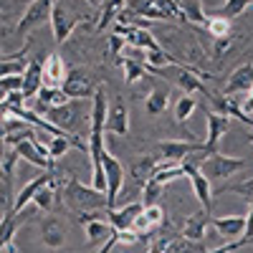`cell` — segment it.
I'll return each mask as SVG.
<instances>
[{
  "label": "cell",
  "mask_w": 253,
  "mask_h": 253,
  "mask_svg": "<svg viewBox=\"0 0 253 253\" xmlns=\"http://www.w3.org/2000/svg\"><path fill=\"white\" fill-rule=\"evenodd\" d=\"M61 200L76 218L86 213H99V210H109L107 193H101L96 187H86L76 175L61 177Z\"/></svg>",
  "instance_id": "1"
},
{
  "label": "cell",
  "mask_w": 253,
  "mask_h": 253,
  "mask_svg": "<svg viewBox=\"0 0 253 253\" xmlns=\"http://www.w3.org/2000/svg\"><path fill=\"white\" fill-rule=\"evenodd\" d=\"M243 167H246L243 157H230V155H223V152H213V155L205 157L200 172L208 180H223V177H230V175L241 172Z\"/></svg>",
  "instance_id": "2"
},
{
  "label": "cell",
  "mask_w": 253,
  "mask_h": 253,
  "mask_svg": "<svg viewBox=\"0 0 253 253\" xmlns=\"http://www.w3.org/2000/svg\"><path fill=\"white\" fill-rule=\"evenodd\" d=\"M58 0H33V3L26 8V13L20 15V20L15 23V36H23V33H31L33 28L43 26L46 20H51V13H53V5Z\"/></svg>",
  "instance_id": "3"
},
{
  "label": "cell",
  "mask_w": 253,
  "mask_h": 253,
  "mask_svg": "<svg viewBox=\"0 0 253 253\" xmlns=\"http://www.w3.org/2000/svg\"><path fill=\"white\" fill-rule=\"evenodd\" d=\"M195 152H208V144L205 142H190V139H167V142L157 144V157H162L165 162H175V165H180L182 160H187Z\"/></svg>",
  "instance_id": "4"
},
{
  "label": "cell",
  "mask_w": 253,
  "mask_h": 253,
  "mask_svg": "<svg viewBox=\"0 0 253 253\" xmlns=\"http://www.w3.org/2000/svg\"><path fill=\"white\" fill-rule=\"evenodd\" d=\"M61 89L69 94V99H86V96H94L99 86H96V76L91 71L74 66V69H69V76Z\"/></svg>",
  "instance_id": "5"
},
{
  "label": "cell",
  "mask_w": 253,
  "mask_h": 253,
  "mask_svg": "<svg viewBox=\"0 0 253 253\" xmlns=\"http://www.w3.org/2000/svg\"><path fill=\"white\" fill-rule=\"evenodd\" d=\"M84 23V15L81 13H71L63 3H56L53 5V13H51V28H53V41L58 46H63L69 41V36L74 33V28Z\"/></svg>",
  "instance_id": "6"
},
{
  "label": "cell",
  "mask_w": 253,
  "mask_h": 253,
  "mask_svg": "<svg viewBox=\"0 0 253 253\" xmlns=\"http://www.w3.org/2000/svg\"><path fill=\"white\" fill-rule=\"evenodd\" d=\"M104 162V172H107V200H109V210L117 208V198L124 190V167L122 162L112 155V152H104L101 157Z\"/></svg>",
  "instance_id": "7"
},
{
  "label": "cell",
  "mask_w": 253,
  "mask_h": 253,
  "mask_svg": "<svg viewBox=\"0 0 253 253\" xmlns=\"http://www.w3.org/2000/svg\"><path fill=\"white\" fill-rule=\"evenodd\" d=\"M157 160H160L157 155H142V157H137V160L129 165V177H132L129 193H142V190L147 187V182L152 180L157 165H160Z\"/></svg>",
  "instance_id": "8"
},
{
  "label": "cell",
  "mask_w": 253,
  "mask_h": 253,
  "mask_svg": "<svg viewBox=\"0 0 253 253\" xmlns=\"http://www.w3.org/2000/svg\"><path fill=\"white\" fill-rule=\"evenodd\" d=\"M46 119L56 126V129H61L63 134H74V129L81 124V109L76 107V104L69 101V104H63V107L48 109Z\"/></svg>",
  "instance_id": "9"
},
{
  "label": "cell",
  "mask_w": 253,
  "mask_h": 253,
  "mask_svg": "<svg viewBox=\"0 0 253 253\" xmlns=\"http://www.w3.org/2000/svg\"><path fill=\"white\" fill-rule=\"evenodd\" d=\"M144 210V203L142 200H134V203H126V205H122V208H114V210H107V220L112 223V228L114 230H132L134 228V220L139 218V213Z\"/></svg>",
  "instance_id": "10"
},
{
  "label": "cell",
  "mask_w": 253,
  "mask_h": 253,
  "mask_svg": "<svg viewBox=\"0 0 253 253\" xmlns=\"http://www.w3.org/2000/svg\"><path fill=\"white\" fill-rule=\"evenodd\" d=\"M56 177V170H46V172H41L38 177H33L31 182H26L23 185V190L15 195V208H13V215H18L20 210H23L28 203H33L36 200V195L41 193V187H46L51 180Z\"/></svg>",
  "instance_id": "11"
},
{
  "label": "cell",
  "mask_w": 253,
  "mask_h": 253,
  "mask_svg": "<svg viewBox=\"0 0 253 253\" xmlns=\"http://www.w3.org/2000/svg\"><path fill=\"white\" fill-rule=\"evenodd\" d=\"M205 126H208L205 144H208V152L213 155V152H218V142H220V137L230 129V117H228V114H220V112H208V117H205Z\"/></svg>",
  "instance_id": "12"
},
{
  "label": "cell",
  "mask_w": 253,
  "mask_h": 253,
  "mask_svg": "<svg viewBox=\"0 0 253 253\" xmlns=\"http://www.w3.org/2000/svg\"><path fill=\"white\" fill-rule=\"evenodd\" d=\"M185 175L190 177V182H193V190H195V198L200 200L203 210L205 213H210L213 210V190H210V180L200 172V167H190V165H182Z\"/></svg>",
  "instance_id": "13"
},
{
  "label": "cell",
  "mask_w": 253,
  "mask_h": 253,
  "mask_svg": "<svg viewBox=\"0 0 253 253\" xmlns=\"http://www.w3.org/2000/svg\"><path fill=\"white\" fill-rule=\"evenodd\" d=\"M43 66H46V56H33L28 61V71L23 74V96H38V91L43 89Z\"/></svg>",
  "instance_id": "14"
},
{
  "label": "cell",
  "mask_w": 253,
  "mask_h": 253,
  "mask_svg": "<svg viewBox=\"0 0 253 253\" xmlns=\"http://www.w3.org/2000/svg\"><path fill=\"white\" fill-rule=\"evenodd\" d=\"M251 89H253V58L230 74L223 94H225V96H236V94H248Z\"/></svg>",
  "instance_id": "15"
},
{
  "label": "cell",
  "mask_w": 253,
  "mask_h": 253,
  "mask_svg": "<svg viewBox=\"0 0 253 253\" xmlns=\"http://www.w3.org/2000/svg\"><path fill=\"white\" fill-rule=\"evenodd\" d=\"M213 228L223 238H243L248 230V215H220L213 218Z\"/></svg>",
  "instance_id": "16"
},
{
  "label": "cell",
  "mask_w": 253,
  "mask_h": 253,
  "mask_svg": "<svg viewBox=\"0 0 253 253\" xmlns=\"http://www.w3.org/2000/svg\"><path fill=\"white\" fill-rule=\"evenodd\" d=\"M41 241H43L46 248H61L66 243V225L61 223V218L56 215L43 218V223H41Z\"/></svg>",
  "instance_id": "17"
},
{
  "label": "cell",
  "mask_w": 253,
  "mask_h": 253,
  "mask_svg": "<svg viewBox=\"0 0 253 253\" xmlns=\"http://www.w3.org/2000/svg\"><path fill=\"white\" fill-rule=\"evenodd\" d=\"M107 132L117 134V137H126L129 134V109L124 101H114L109 107V119H107Z\"/></svg>",
  "instance_id": "18"
},
{
  "label": "cell",
  "mask_w": 253,
  "mask_h": 253,
  "mask_svg": "<svg viewBox=\"0 0 253 253\" xmlns=\"http://www.w3.org/2000/svg\"><path fill=\"white\" fill-rule=\"evenodd\" d=\"M69 71H66V63H63V58L58 53H51L46 58V66H43V86H56L61 89L63 81H66Z\"/></svg>",
  "instance_id": "19"
},
{
  "label": "cell",
  "mask_w": 253,
  "mask_h": 253,
  "mask_svg": "<svg viewBox=\"0 0 253 253\" xmlns=\"http://www.w3.org/2000/svg\"><path fill=\"white\" fill-rule=\"evenodd\" d=\"M69 94L63 89H56V86H43L38 91V99H36V112H48V109H56V107H63L69 104Z\"/></svg>",
  "instance_id": "20"
},
{
  "label": "cell",
  "mask_w": 253,
  "mask_h": 253,
  "mask_svg": "<svg viewBox=\"0 0 253 253\" xmlns=\"http://www.w3.org/2000/svg\"><path fill=\"white\" fill-rule=\"evenodd\" d=\"M208 223H213L210 213H205V210H198V213H193V215L185 220L182 236L190 238V241H203V238H205V230H208Z\"/></svg>",
  "instance_id": "21"
},
{
  "label": "cell",
  "mask_w": 253,
  "mask_h": 253,
  "mask_svg": "<svg viewBox=\"0 0 253 253\" xmlns=\"http://www.w3.org/2000/svg\"><path fill=\"white\" fill-rule=\"evenodd\" d=\"M26 53H28V43L20 51H15V53H5L3 63H0V76H23L28 71Z\"/></svg>",
  "instance_id": "22"
},
{
  "label": "cell",
  "mask_w": 253,
  "mask_h": 253,
  "mask_svg": "<svg viewBox=\"0 0 253 253\" xmlns=\"http://www.w3.org/2000/svg\"><path fill=\"white\" fill-rule=\"evenodd\" d=\"M177 5L187 26H208V10L203 8L200 0H177Z\"/></svg>",
  "instance_id": "23"
},
{
  "label": "cell",
  "mask_w": 253,
  "mask_h": 253,
  "mask_svg": "<svg viewBox=\"0 0 253 253\" xmlns=\"http://www.w3.org/2000/svg\"><path fill=\"white\" fill-rule=\"evenodd\" d=\"M58 198H61V177L56 175L46 187H41V193L36 195V208L38 210H53V205L58 203Z\"/></svg>",
  "instance_id": "24"
},
{
  "label": "cell",
  "mask_w": 253,
  "mask_h": 253,
  "mask_svg": "<svg viewBox=\"0 0 253 253\" xmlns=\"http://www.w3.org/2000/svg\"><path fill=\"white\" fill-rule=\"evenodd\" d=\"M253 5V0H225L223 5L213 8V10H208L210 18H225V20H233L238 15H243V10Z\"/></svg>",
  "instance_id": "25"
},
{
  "label": "cell",
  "mask_w": 253,
  "mask_h": 253,
  "mask_svg": "<svg viewBox=\"0 0 253 253\" xmlns=\"http://www.w3.org/2000/svg\"><path fill=\"white\" fill-rule=\"evenodd\" d=\"M167 104H170V94H167V89L162 86H155L150 91V96H147V104H144V109L150 117H160L167 112Z\"/></svg>",
  "instance_id": "26"
},
{
  "label": "cell",
  "mask_w": 253,
  "mask_h": 253,
  "mask_svg": "<svg viewBox=\"0 0 253 253\" xmlns=\"http://www.w3.org/2000/svg\"><path fill=\"white\" fill-rule=\"evenodd\" d=\"M84 233H86V238L91 243H107L112 236H114V228L109 220H89L86 225H84Z\"/></svg>",
  "instance_id": "27"
},
{
  "label": "cell",
  "mask_w": 253,
  "mask_h": 253,
  "mask_svg": "<svg viewBox=\"0 0 253 253\" xmlns=\"http://www.w3.org/2000/svg\"><path fill=\"white\" fill-rule=\"evenodd\" d=\"M126 8V0H104L101 3V13H99V23L96 31H104L114 18H119V13Z\"/></svg>",
  "instance_id": "28"
},
{
  "label": "cell",
  "mask_w": 253,
  "mask_h": 253,
  "mask_svg": "<svg viewBox=\"0 0 253 253\" xmlns=\"http://www.w3.org/2000/svg\"><path fill=\"white\" fill-rule=\"evenodd\" d=\"M117 63H122L124 81H126V84H137V81H142L147 74H150L147 63H142V61H137V58H119Z\"/></svg>",
  "instance_id": "29"
},
{
  "label": "cell",
  "mask_w": 253,
  "mask_h": 253,
  "mask_svg": "<svg viewBox=\"0 0 253 253\" xmlns=\"http://www.w3.org/2000/svg\"><path fill=\"white\" fill-rule=\"evenodd\" d=\"M185 175V170H182V165H175V162H162V165H157V170H155V175H152V182H157V185H170L172 180H177V177H182Z\"/></svg>",
  "instance_id": "30"
},
{
  "label": "cell",
  "mask_w": 253,
  "mask_h": 253,
  "mask_svg": "<svg viewBox=\"0 0 253 253\" xmlns=\"http://www.w3.org/2000/svg\"><path fill=\"white\" fill-rule=\"evenodd\" d=\"M15 228H18V215H8V218H3V223H0V246H3V253L13 248Z\"/></svg>",
  "instance_id": "31"
},
{
  "label": "cell",
  "mask_w": 253,
  "mask_h": 253,
  "mask_svg": "<svg viewBox=\"0 0 253 253\" xmlns=\"http://www.w3.org/2000/svg\"><path fill=\"white\" fill-rule=\"evenodd\" d=\"M170 253H208L203 241H190L185 236H177L170 246Z\"/></svg>",
  "instance_id": "32"
},
{
  "label": "cell",
  "mask_w": 253,
  "mask_h": 253,
  "mask_svg": "<svg viewBox=\"0 0 253 253\" xmlns=\"http://www.w3.org/2000/svg\"><path fill=\"white\" fill-rule=\"evenodd\" d=\"M205 31H208V36H213L215 41L233 36V28H230V20H225V18H208V26H205Z\"/></svg>",
  "instance_id": "33"
},
{
  "label": "cell",
  "mask_w": 253,
  "mask_h": 253,
  "mask_svg": "<svg viewBox=\"0 0 253 253\" xmlns=\"http://www.w3.org/2000/svg\"><path fill=\"white\" fill-rule=\"evenodd\" d=\"M195 107H198V104H195V99L185 94V96H182V99L175 104V122H177V124H185L190 117H193Z\"/></svg>",
  "instance_id": "34"
},
{
  "label": "cell",
  "mask_w": 253,
  "mask_h": 253,
  "mask_svg": "<svg viewBox=\"0 0 253 253\" xmlns=\"http://www.w3.org/2000/svg\"><path fill=\"white\" fill-rule=\"evenodd\" d=\"M165 190H167L165 185H157V182H152V180L147 182V187L142 190V203H144V208H147V205H157V200L162 198Z\"/></svg>",
  "instance_id": "35"
},
{
  "label": "cell",
  "mask_w": 253,
  "mask_h": 253,
  "mask_svg": "<svg viewBox=\"0 0 253 253\" xmlns=\"http://www.w3.org/2000/svg\"><path fill=\"white\" fill-rule=\"evenodd\" d=\"M0 89H3V96L23 91V76H0Z\"/></svg>",
  "instance_id": "36"
},
{
  "label": "cell",
  "mask_w": 253,
  "mask_h": 253,
  "mask_svg": "<svg viewBox=\"0 0 253 253\" xmlns=\"http://www.w3.org/2000/svg\"><path fill=\"white\" fill-rule=\"evenodd\" d=\"M18 160H20L18 150H15V147H8V152L3 155V177H13V172H15V165H18Z\"/></svg>",
  "instance_id": "37"
},
{
  "label": "cell",
  "mask_w": 253,
  "mask_h": 253,
  "mask_svg": "<svg viewBox=\"0 0 253 253\" xmlns=\"http://www.w3.org/2000/svg\"><path fill=\"white\" fill-rule=\"evenodd\" d=\"M124 48H126V41H124L119 33H112V36H109V51H112L114 61L122 58V51H124Z\"/></svg>",
  "instance_id": "38"
},
{
  "label": "cell",
  "mask_w": 253,
  "mask_h": 253,
  "mask_svg": "<svg viewBox=\"0 0 253 253\" xmlns=\"http://www.w3.org/2000/svg\"><path fill=\"white\" fill-rule=\"evenodd\" d=\"M243 112H246V114H253V89H251V91H248V96H246Z\"/></svg>",
  "instance_id": "39"
},
{
  "label": "cell",
  "mask_w": 253,
  "mask_h": 253,
  "mask_svg": "<svg viewBox=\"0 0 253 253\" xmlns=\"http://www.w3.org/2000/svg\"><path fill=\"white\" fill-rule=\"evenodd\" d=\"M246 236L253 238V203H251V213H248V230H246Z\"/></svg>",
  "instance_id": "40"
},
{
  "label": "cell",
  "mask_w": 253,
  "mask_h": 253,
  "mask_svg": "<svg viewBox=\"0 0 253 253\" xmlns=\"http://www.w3.org/2000/svg\"><path fill=\"white\" fill-rule=\"evenodd\" d=\"M86 3H89V5H99V0H86Z\"/></svg>",
  "instance_id": "41"
},
{
  "label": "cell",
  "mask_w": 253,
  "mask_h": 253,
  "mask_svg": "<svg viewBox=\"0 0 253 253\" xmlns=\"http://www.w3.org/2000/svg\"><path fill=\"white\" fill-rule=\"evenodd\" d=\"M248 142H253V132H251V134H248Z\"/></svg>",
  "instance_id": "42"
},
{
  "label": "cell",
  "mask_w": 253,
  "mask_h": 253,
  "mask_svg": "<svg viewBox=\"0 0 253 253\" xmlns=\"http://www.w3.org/2000/svg\"><path fill=\"white\" fill-rule=\"evenodd\" d=\"M5 253H18V251H15V248H10V251H5Z\"/></svg>",
  "instance_id": "43"
}]
</instances>
